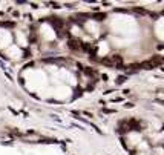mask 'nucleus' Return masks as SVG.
<instances>
[{
    "label": "nucleus",
    "instance_id": "obj_3",
    "mask_svg": "<svg viewBox=\"0 0 164 155\" xmlns=\"http://www.w3.org/2000/svg\"><path fill=\"white\" fill-rule=\"evenodd\" d=\"M135 12H136V14H147V11H146V9H141V8H135V9H134Z\"/></svg>",
    "mask_w": 164,
    "mask_h": 155
},
{
    "label": "nucleus",
    "instance_id": "obj_1",
    "mask_svg": "<svg viewBox=\"0 0 164 155\" xmlns=\"http://www.w3.org/2000/svg\"><path fill=\"white\" fill-rule=\"evenodd\" d=\"M164 61V59H161V57H153V59H150L147 61H144L143 65H141V68H144V69H152V68H157L158 65H161Z\"/></svg>",
    "mask_w": 164,
    "mask_h": 155
},
{
    "label": "nucleus",
    "instance_id": "obj_2",
    "mask_svg": "<svg viewBox=\"0 0 164 155\" xmlns=\"http://www.w3.org/2000/svg\"><path fill=\"white\" fill-rule=\"evenodd\" d=\"M69 48H71V49H75V51L83 49V43L80 40H71L69 42Z\"/></svg>",
    "mask_w": 164,
    "mask_h": 155
}]
</instances>
